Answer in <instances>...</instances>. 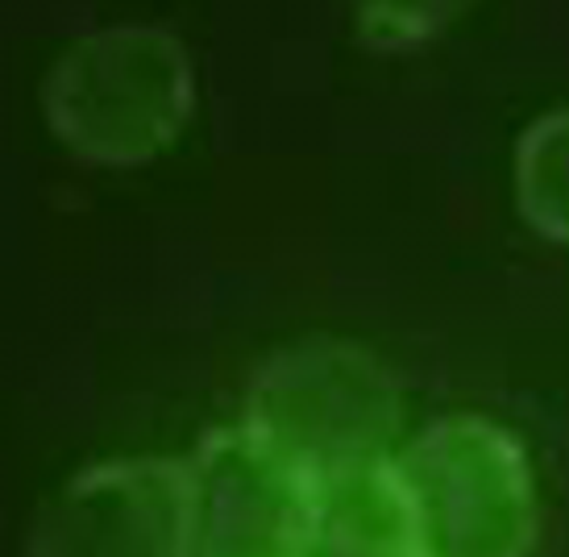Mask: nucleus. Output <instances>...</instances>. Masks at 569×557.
I'll return each instance as SVG.
<instances>
[{"label": "nucleus", "instance_id": "5", "mask_svg": "<svg viewBox=\"0 0 569 557\" xmlns=\"http://www.w3.org/2000/svg\"><path fill=\"white\" fill-rule=\"evenodd\" d=\"M188 466L200 557H308L325 475L246 420L204 437Z\"/></svg>", "mask_w": 569, "mask_h": 557}, {"label": "nucleus", "instance_id": "4", "mask_svg": "<svg viewBox=\"0 0 569 557\" xmlns=\"http://www.w3.org/2000/svg\"><path fill=\"white\" fill-rule=\"evenodd\" d=\"M26 557H200L188 458H109L59 483Z\"/></svg>", "mask_w": 569, "mask_h": 557}, {"label": "nucleus", "instance_id": "6", "mask_svg": "<svg viewBox=\"0 0 569 557\" xmlns=\"http://www.w3.org/2000/svg\"><path fill=\"white\" fill-rule=\"evenodd\" d=\"M308 557H416V533L396 458L320 478Z\"/></svg>", "mask_w": 569, "mask_h": 557}, {"label": "nucleus", "instance_id": "8", "mask_svg": "<svg viewBox=\"0 0 569 557\" xmlns=\"http://www.w3.org/2000/svg\"><path fill=\"white\" fill-rule=\"evenodd\" d=\"M475 4L478 0H349V17L366 47L408 54L445 38Z\"/></svg>", "mask_w": 569, "mask_h": 557}, {"label": "nucleus", "instance_id": "1", "mask_svg": "<svg viewBox=\"0 0 569 557\" xmlns=\"http://www.w3.org/2000/svg\"><path fill=\"white\" fill-rule=\"evenodd\" d=\"M54 142L96 167H142L167 155L196 112V67L162 26H100L59 50L42 80Z\"/></svg>", "mask_w": 569, "mask_h": 557}, {"label": "nucleus", "instance_id": "7", "mask_svg": "<svg viewBox=\"0 0 569 557\" xmlns=\"http://www.w3.org/2000/svg\"><path fill=\"white\" fill-rule=\"evenodd\" d=\"M511 188L523 225L545 241L569 246V105L523 126L511 159Z\"/></svg>", "mask_w": 569, "mask_h": 557}, {"label": "nucleus", "instance_id": "2", "mask_svg": "<svg viewBox=\"0 0 569 557\" xmlns=\"http://www.w3.org/2000/svg\"><path fill=\"white\" fill-rule=\"evenodd\" d=\"M416 557H532L540 483L511 429L478 412L445 416L396 454Z\"/></svg>", "mask_w": 569, "mask_h": 557}, {"label": "nucleus", "instance_id": "3", "mask_svg": "<svg viewBox=\"0 0 569 557\" xmlns=\"http://www.w3.org/2000/svg\"><path fill=\"white\" fill-rule=\"evenodd\" d=\"M246 425L317 475L396 458L403 387L358 341H296L270 354L246 396Z\"/></svg>", "mask_w": 569, "mask_h": 557}]
</instances>
